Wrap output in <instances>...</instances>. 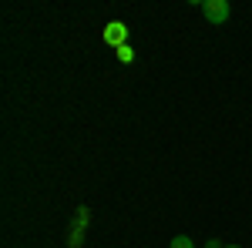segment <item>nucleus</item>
I'll use <instances>...</instances> for the list:
<instances>
[{"label": "nucleus", "mask_w": 252, "mask_h": 248, "mask_svg": "<svg viewBox=\"0 0 252 248\" xmlns=\"http://www.w3.org/2000/svg\"><path fill=\"white\" fill-rule=\"evenodd\" d=\"M202 14H205L209 24L222 27V24H229V17H232V7H229V0H202Z\"/></svg>", "instance_id": "f257e3e1"}, {"label": "nucleus", "mask_w": 252, "mask_h": 248, "mask_svg": "<svg viewBox=\"0 0 252 248\" xmlns=\"http://www.w3.org/2000/svg\"><path fill=\"white\" fill-rule=\"evenodd\" d=\"M128 34H131V27H128L125 20H111V24L101 30V40H104L108 47H115V51H118V47L128 44Z\"/></svg>", "instance_id": "f03ea898"}, {"label": "nucleus", "mask_w": 252, "mask_h": 248, "mask_svg": "<svg viewBox=\"0 0 252 248\" xmlns=\"http://www.w3.org/2000/svg\"><path fill=\"white\" fill-rule=\"evenodd\" d=\"M88 221H91V211L81 205V208L74 211V221H71V228H81V231H84V228H88Z\"/></svg>", "instance_id": "7ed1b4c3"}, {"label": "nucleus", "mask_w": 252, "mask_h": 248, "mask_svg": "<svg viewBox=\"0 0 252 248\" xmlns=\"http://www.w3.org/2000/svg\"><path fill=\"white\" fill-rule=\"evenodd\" d=\"M81 245H84V231L71 228V231H67V248H81Z\"/></svg>", "instance_id": "20e7f679"}, {"label": "nucleus", "mask_w": 252, "mask_h": 248, "mask_svg": "<svg viewBox=\"0 0 252 248\" xmlns=\"http://www.w3.org/2000/svg\"><path fill=\"white\" fill-rule=\"evenodd\" d=\"M118 60H121V64H131V60H135V51H131V44L118 47Z\"/></svg>", "instance_id": "39448f33"}, {"label": "nucleus", "mask_w": 252, "mask_h": 248, "mask_svg": "<svg viewBox=\"0 0 252 248\" xmlns=\"http://www.w3.org/2000/svg\"><path fill=\"white\" fill-rule=\"evenodd\" d=\"M172 248H195V242L189 238V235H175V238H172Z\"/></svg>", "instance_id": "423d86ee"}, {"label": "nucleus", "mask_w": 252, "mask_h": 248, "mask_svg": "<svg viewBox=\"0 0 252 248\" xmlns=\"http://www.w3.org/2000/svg\"><path fill=\"white\" fill-rule=\"evenodd\" d=\"M205 248H225V245H222L219 238H209V242H205Z\"/></svg>", "instance_id": "0eeeda50"}, {"label": "nucleus", "mask_w": 252, "mask_h": 248, "mask_svg": "<svg viewBox=\"0 0 252 248\" xmlns=\"http://www.w3.org/2000/svg\"><path fill=\"white\" fill-rule=\"evenodd\" d=\"M225 248H242V245H225Z\"/></svg>", "instance_id": "6e6552de"}]
</instances>
